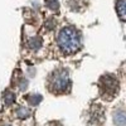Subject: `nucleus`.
Instances as JSON below:
<instances>
[{
    "label": "nucleus",
    "mask_w": 126,
    "mask_h": 126,
    "mask_svg": "<svg viewBox=\"0 0 126 126\" xmlns=\"http://www.w3.org/2000/svg\"><path fill=\"white\" fill-rule=\"evenodd\" d=\"M47 4L52 9H58V1L57 0H47Z\"/></svg>",
    "instance_id": "1a4fd4ad"
},
{
    "label": "nucleus",
    "mask_w": 126,
    "mask_h": 126,
    "mask_svg": "<svg viewBox=\"0 0 126 126\" xmlns=\"http://www.w3.org/2000/svg\"><path fill=\"white\" fill-rule=\"evenodd\" d=\"M113 121L117 126H125V113L124 111H119L115 113V117H113Z\"/></svg>",
    "instance_id": "7ed1b4c3"
},
{
    "label": "nucleus",
    "mask_w": 126,
    "mask_h": 126,
    "mask_svg": "<svg viewBox=\"0 0 126 126\" xmlns=\"http://www.w3.org/2000/svg\"><path fill=\"white\" fill-rule=\"evenodd\" d=\"M40 100H42V97L39 96V94H32V97H29V102H30L32 105H37V103H39Z\"/></svg>",
    "instance_id": "6e6552de"
},
{
    "label": "nucleus",
    "mask_w": 126,
    "mask_h": 126,
    "mask_svg": "<svg viewBox=\"0 0 126 126\" xmlns=\"http://www.w3.org/2000/svg\"><path fill=\"white\" fill-rule=\"evenodd\" d=\"M69 86L71 82L66 69H57L49 78V90L52 92H64Z\"/></svg>",
    "instance_id": "f03ea898"
},
{
    "label": "nucleus",
    "mask_w": 126,
    "mask_h": 126,
    "mask_svg": "<svg viewBox=\"0 0 126 126\" xmlns=\"http://www.w3.org/2000/svg\"><path fill=\"white\" fill-rule=\"evenodd\" d=\"M117 12L120 14V18L124 19V16H125V0H119L117 1Z\"/></svg>",
    "instance_id": "20e7f679"
},
{
    "label": "nucleus",
    "mask_w": 126,
    "mask_h": 126,
    "mask_svg": "<svg viewBox=\"0 0 126 126\" xmlns=\"http://www.w3.org/2000/svg\"><path fill=\"white\" fill-rule=\"evenodd\" d=\"M59 48L64 53H75L81 47V35L73 27H64L58 34Z\"/></svg>",
    "instance_id": "f257e3e1"
},
{
    "label": "nucleus",
    "mask_w": 126,
    "mask_h": 126,
    "mask_svg": "<svg viewBox=\"0 0 126 126\" xmlns=\"http://www.w3.org/2000/svg\"><path fill=\"white\" fill-rule=\"evenodd\" d=\"M14 100H15L14 93H12V92H6V93H5L4 101H5V103H6V105H12V103L14 102Z\"/></svg>",
    "instance_id": "39448f33"
},
{
    "label": "nucleus",
    "mask_w": 126,
    "mask_h": 126,
    "mask_svg": "<svg viewBox=\"0 0 126 126\" xmlns=\"http://www.w3.org/2000/svg\"><path fill=\"white\" fill-rule=\"evenodd\" d=\"M29 110L28 109H25V107H20L19 110H18V116L19 117H22V119H25V117H28L29 116Z\"/></svg>",
    "instance_id": "0eeeda50"
},
{
    "label": "nucleus",
    "mask_w": 126,
    "mask_h": 126,
    "mask_svg": "<svg viewBox=\"0 0 126 126\" xmlns=\"http://www.w3.org/2000/svg\"><path fill=\"white\" fill-rule=\"evenodd\" d=\"M29 47L30 48H33V49H37V48H39V46H40V39L39 38H33V39H30L29 40Z\"/></svg>",
    "instance_id": "423d86ee"
}]
</instances>
